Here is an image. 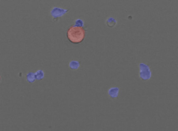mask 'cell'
Returning a JSON list of instances; mask_svg holds the SVG:
<instances>
[{"mask_svg":"<svg viewBox=\"0 0 178 131\" xmlns=\"http://www.w3.org/2000/svg\"><path fill=\"white\" fill-rule=\"evenodd\" d=\"M84 25V21L81 20V19H77L76 21H75V27H83Z\"/></svg>","mask_w":178,"mask_h":131,"instance_id":"9","label":"cell"},{"mask_svg":"<svg viewBox=\"0 0 178 131\" xmlns=\"http://www.w3.org/2000/svg\"><path fill=\"white\" fill-rule=\"evenodd\" d=\"M26 78H27V80H28V82H33L34 80H35V79H36L35 74H33V73H32V72L28 73V74L27 75Z\"/></svg>","mask_w":178,"mask_h":131,"instance_id":"8","label":"cell"},{"mask_svg":"<svg viewBox=\"0 0 178 131\" xmlns=\"http://www.w3.org/2000/svg\"><path fill=\"white\" fill-rule=\"evenodd\" d=\"M139 76L140 78L143 80H148L152 77V71L146 64H139Z\"/></svg>","mask_w":178,"mask_h":131,"instance_id":"2","label":"cell"},{"mask_svg":"<svg viewBox=\"0 0 178 131\" xmlns=\"http://www.w3.org/2000/svg\"><path fill=\"white\" fill-rule=\"evenodd\" d=\"M67 38L73 44H79L84 41L86 35V31L83 27L73 26L67 31Z\"/></svg>","mask_w":178,"mask_h":131,"instance_id":"1","label":"cell"},{"mask_svg":"<svg viewBox=\"0 0 178 131\" xmlns=\"http://www.w3.org/2000/svg\"><path fill=\"white\" fill-rule=\"evenodd\" d=\"M44 71H43L42 70H39V71H38L35 74V78L36 79H37V80H42L43 78H44Z\"/></svg>","mask_w":178,"mask_h":131,"instance_id":"7","label":"cell"},{"mask_svg":"<svg viewBox=\"0 0 178 131\" xmlns=\"http://www.w3.org/2000/svg\"><path fill=\"white\" fill-rule=\"evenodd\" d=\"M0 80H1V77H0Z\"/></svg>","mask_w":178,"mask_h":131,"instance_id":"10","label":"cell"},{"mask_svg":"<svg viewBox=\"0 0 178 131\" xmlns=\"http://www.w3.org/2000/svg\"><path fill=\"white\" fill-rule=\"evenodd\" d=\"M106 24L109 27H114L117 24V21L115 18L109 17L106 21Z\"/></svg>","mask_w":178,"mask_h":131,"instance_id":"5","label":"cell"},{"mask_svg":"<svg viewBox=\"0 0 178 131\" xmlns=\"http://www.w3.org/2000/svg\"><path fill=\"white\" fill-rule=\"evenodd\" d=\"M67 12H68V10H64V9L59 8H54L53 9H52L50 13H51L52 16H53L54 20L57 21L59 18L62 17L63 15L66 14Z\"/></svg>","mask_w":178,"mask_h":131,"instance_id":"3","label":"cell"},{"mask_svg":"<svg viewBox=\"0 0 178 131\" xmlns=\"http://www.w3.org/2000/svg\"><path fill=\"white\" fill-rule=\"evenodd\" d=\"M79 66H80V63L76 60H73L70 63V68L71 69H78Z\"/></svg>","mask_w":178,"mask_h":131,"instance_id":"6","label":"cell"},{"mask_svg":"<svg viewBox=\"0 0 178 131\" xmlns=\"http://www.w3.org/2000/svg\"><path fill=\"white\" fill-rule=\"evenodd\" d=\"M118 93H119V89L118 87H112L108 91V94H109V97L112 99L117 98Z\"/></svg>","mask_w":178,"mask_h":131,"instance_id":"4","label":"cell"}]
</instances>
